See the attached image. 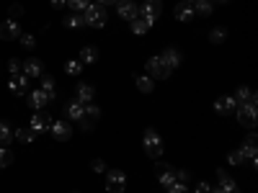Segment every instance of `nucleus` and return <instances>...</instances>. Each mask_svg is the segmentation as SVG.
<instances>
[{
    "mask_svg": "<svg viewBox=\"0 0 258 193\" xmlns=\"http://www.w3.org/2000/svg\"><path fill=\"white\" fill-rule=\"evenodd\" d=\"M227 160H230V165H235V167H240V165L245 162V157H243L240 149H232V152L227 155Z\"/></svg>",
    "mask_w": 258,
    "mask_h": 193,
    "instance_id": "35",
    "label": "nucleus"
},
{
    "mask_svg": "<svg viewBox=\"0 0 258 193\" xmlns=\"http://www.w3.org/2000/svg\"><path fill=\"white\" fill-rule=\"evenodd\" d=\"M225 39H227V29H222V26L209 31V41H212V44H222Z\"/></svg>",
    "mask_w": 258,
    "mask_h": 193,
    "instance_id": "30",
    "label": "nucleus"
},
{
    "mask_svg": "<svg viewBox=\"0 0 258 193\" xmlns=\"http://www.w3.org/2000/svg\"><path fill=\"white\" fill-rule=\"evenodd\" d=\"M18 41H21V47H24V49H34L36 47V36L34 34H21Z\"/></svg>",
    "mask_w": 258,
    "mask_h": 193,
    "instance_id": "34",
    "label": "nucleus"
},
{
    "mask_svg": "<svg viewBox=\"0 0 258 193\" xmlns=\"http://www.w3.org/2000/svg\"><path fill=\"white\" fill-rule=\"evenodd\" d=\"M8 13H11V16H13V21H16L18 16H24V6H11V8H8Z\"/></svg>",
    "mask_w": 258,
    "mask_h": 193,
    "instance_id": "42",
    "label": "nucleus"
},
{
    "mask_svg": "<svg viewBox=\"0 0 258 193\" xmlns=\"http://www.w3.org/2000/svg\"><path fill=\"white\" fill-rule=\"evenodd\" d=\"M8 72L11 75H18L21 72V62L18 59H8Z\"/></svg>",
    "mask_w": 258,
    "mask_h": 193,
    "instance_id": "40",
    "label": "nucleus"
},
{
    "mask_svg": "<svg viewBox=\"0 0 258 193\" xmlns=\"http://www.w3.org/2000/svg\"><path fill=\"white\" fill-rule=\"evenodd\" d=\"M41 90H44L52 101L57 98V85H54V80H52L49 75H41Z\"/></svg>",
    "mask_w": 258,
    "mask_h": 193,
    "instance_id": "26",
    "label": "nucleus"
},
{
    "mask_svg": "<svg viewBox=\"0 0 258 193\" xmlns=\"http://www.w3.org/2000/svg\"><path fill=\"white\" fill-rule=\"evenodd\" d=\"M238 121L248 129H255V103H248V106H240L238 109Z\"/></svg>",
    "mask_w": 258,
    "mask_h": 193,
    "instance_id": "11",
    "label": "nucleus"
},
{
    "mask_svg": "<svg viewBox=\"0 0 258 193\" xmlns=\"http://www.w3.org/2000/svg\"><path fill=\"white\" fill-rule=\"evenodd\" d=\"M235 103H240V106H248V103H255V93L250 90V88H243V85H240V88L238 90H235Z\"/></svg>",
    "mask_w": 258,
    "mask_h": 193,
    "instance_id": "20",
    "label": "nucleus"
},
{
    "mask_svg": "<svg viewBox=\"0 0 258 193\" xmlns=\"http://www.w3.org/2000/svg\"><path fill=\"white\" fill-rule=\"evenodd\" d=\"M11 162H13V155L8 152L6 147H0V167H8Z\"/></svg>",
    "mask_w": 258,
    "mask_h": 193,
    "instance_id": "37",
    "label": "nucleus"
},
{
    "mask_svg": "<svg viewBox=\"0 0 258 193\" xmlns=\"http://www.w3.org/2000/svg\"><path fill=\"white\" fill-rule=\"evenodd\" d=\"M64 114H68V119H73V121H83L85 119V106L80 101H70L68 106H64Z\"/></svg>",
    "mask_w": 258,
    "mask_h": 193,
    "instance_id": "18",
    "label": "nucleus"
},
{
    "mask_svg": "<svg viewBox=\"0 0 258 193\" xmlns=\"http://www.w3.org/2000/svg\"><path fill=\"white\" fill-rule=\"evenodd\" d=\"M91 170H93V173H106L103 160H93V162H91Z\"/></svg>",
    "mask_w": 258,
    "mask_h": 193,
    "instance_id": "41",
    "label": "nucleus"
},
{
    "mask_svg": "<svg viewBox=\"0 0 258 193\" xmlns=\"http://www.w3.org/2000/svg\"><path fill=\"white\" fill-rule=\"evenodd\" d=\"M158 183H160L163 188L173 185V183H176V170L168 167V165H158Z\"/></svg>",
    "mask_w": 258,
    "mask_h": 193,
    "instance_id": "16",
    "label": "nucleus"
},
{
    "mask_svg": "<svg viewBox=\"0 0 258 193\" xmlns=\"http://www.w3.org/2000/svg\"><path fill=\"white\" fill-rule=\"evenodd\" d=\"M222 193H243L238 185H232V188H227V190H222Z\"/></svg>",
    "mask_w": 258,
    "mask_h": 193,
    "instance_id": "45",
    "label": "nucleus"
},
{
    "mask_svg": "<svg viewBox=\"0 0 258 193\" xmlns=\"http://www.w3.org/2000/svg\"><path fill=\"white\" fill-rule=\"evenodd\" d=\"M96 98V88L93 85H88V82H78V88H75V101H80V103H91Z\"/></svg>",
    "mask_w": 258,
    "mask_h": 193,
    "instance_id": "15",
    "label": "nucleus"
},
{
    "mask_svg": "<svg viewBox=\"0 0 258 193\" xmlns=\"http://www.w3.org/2000/svg\"><path fill=\"white\" fill-rule=\"evenodd\" d=\"M160 13H163V3H160V0H145L142 8H140V18H145L150 26H155V21H158Z\"/></svg>",
    "mask_w": 258,
    "mask_h": 193,
    "instance_id": "4",
    "label": "nucleus"
},
{
    "mask_svg": "<svg viewBox=\"0 0 258 193\" xmlns=\"http://www.w3.org/2000/svg\"><path fill=\"white\" fill-rule=\"evenodd\" d=\"M183 3H197V0H183Z\"/></svg>",
    "mask_w": 258,
    "mask_h": 193,
    "instance_id": "47",
    "label": "nucleus"
},
{
    "mask_svg": "<svg viewBox=\"0 0 258 193\" xmlns=\"http://www.w3.org/2000/svg\"><path fill=\"white\" fill-rule=\"evenodd\" d=\"M49 3H52V8H62V6H64V0H49Z\"/></svg>",
    "mask_w": 258,
    "mask_h": 193,
    "instance_id": "44",
    "label": "nucleus"
},
{
    "mask_svg": "<svg viewBox=\"0 0 258 193\" xmlns=\"http://www.w3.org/2000/svg\"><path fill=\"white\" fill-rule=\"evenodd\" d=\"M214 3H227V0H214Z\"/></svg>",
    "mask_w": 258,
    "mask_h": 193,
    "instance_id": "46",
    "label": "nucleus"
},
{
    "mask_svg": "<svg viewBox=\"0 0 258 193\" xmlns=\"http://www.w3.org/2000/svg\"><path fill=\"white\" fill-rule=\"evenodd\" d=\"M160 59H163V62L168 64L170 70H173V67H181V59H183V57H181V52H178V49L168 47V49H165V52L160 54Z\"/></svg>",
    "mask_w": 258,
    "mask_h": 193,
    "instance_id": "19",
    "label": "nucleus"
},
{
    "mask_svg": "<svg viewBox=\"0 0 258 193\" xmlns=\"http://www.w3.org/2000/svg\"><path fill=\"white\" fill-rule=\"evenodd\" d=\"M13 139H18L21 144H31V142L36 139V134L31 132V129H16V132H13Z\"/></svg>",
    "mask_w": 258,
    "mask_h": 193,
    "instance_id": "27",
    "label": "nucleus"
},
{
    "mask_svg": "<svg viewBox=\"0 0 258 193\" xmlns=\"http://www.w3.org/2000/svg\"><path fill=\"white\" fill-rule=\"evenodd\" d=\"M80 62L83 64H96L98 62V49L96 47H83L80 49Z\"/></svg>",
    "mask_w": 258,
    "mask_h": 193,
    "instance_id": "23",
    "label": "nucleus"
},
{
    "mask_svg": "<svg viewBox=\"0 0 258 193\" xmlns=\"http://www.w3.org/2000/svg\"><path fill=\"white\" fill-rule=\"evenodd\" d=\"M173 13H176V18L181 21V24H188V21L194 18V8H191L188 3H178Z\"/></svg>",
    "mask_w": 258,
    "mask_h": 193,
    "instance_id": "22",
    "label": "nucleus"
},
{
    "mask_svg": "<svg viewBox=\"0 0 258 193\" xmlns=\"http://www.w3.org/2000/svg\"><path fill=\"white\" fill-rule=\"evenodd\" d=\"M18 36H21L18 21L8 18V21H3V24H0V39H3V41H13V39H18Z\"/></svg>",
    "mask_w": 258,
    "mask_h": 193,
    "instance_id": "9",
    "label": "nucleus"
},
{
    "mask_svg": "<svg viewBox=\"0 0 258 193\" xmlns=\"http://www.w3.org/2000/svg\"><path fill=\"white\" fill-rule=\"evenodd\" d=\"M49 132H52V137H54V139L68 142V139L73 137V126H70L68 121H62V119H54V121H52V126H49Z\"/></svg>",
    "mask_w": 258,
    "mask_h": 193,
    "instance_id": "8",
    "label": "nucleus"
},
{
    "mask_svg": "<svg viewBox=\"0 0 258 193\" xmlns=\"http://www.w3.org/2000/svg\"><path fill=\"white\" fill-rule=\"evenodd\" d=\"M217 180H220V190H227V188L235 185V180L225 173V170H217Z\"/></svg>",
    "mask_w": 258,
    "mask_h": 193,
    "instance_id": "33",
    "label": "nucleus"
},
{
    "mask_svg": "<svg viewBox=\"0 0 258 193\" xmlns=\"http://www.w3.org/2000/svg\"><path fill=\"white\" fill-rule=\"evenodd\" d=\"M26 103L31 106L34 111H41V109H44V106H49V103H52V98H49V95H47L44 90L39 88V90H31V93H29V101H26Z\"/></svg>",
    "mask_w": 258,
    "mask_h": 193,
    "instance_id": "12",
    "label": "nucleus"
},
{
    "mask_svg": "<svg viewBox=\"0 0 258 193\" xmlns=\"http://www.w3.org/2000/svg\"><path fill=\"white\" fill-rule=\"evenodd\" d=\"M126 188V173L124 170H109L106 173V193H124Z\"/></svg>",
    "mask_w": 258,
    "mask_h": 193,
    "instance_id": "3",
    "label": "nucleus"
},
{
    "mask_svg": "<svg viewBox=\"0 0 258 193\" xmlns=\"http://www.w3.org/2000/svg\"><path fill=\"white\" fill-rule=\"evenodd\" d=\"M255 134H248L245 137V142H243V147H240V152H243V157L245 160H250V165H255V160H258V147H255Z\"/></svg>",
    "mask_w": 258,
    "mask_h": 193,
    "instance_id": "13",
    "label": "nucleus"
},
{
    "mask_svg": "<svg viewBox=\"0 0 258 193\" xmlns=\"http://www.w3.org/2000/svg\"><path fill=\"white\" fill-rule=\"evenodd\" d=\"M116 11H119V18L129 21V24H132L135 18H140V6L135 3V0H119Z\"/></svg>",
    "mask_w": 258,
    "mask_h": 193,
    "instance_id": "7",
    "label": "nucleus"
},
{
    "mask_svg": "<svg viewBox=\"0 0 258 193\" xmlns=\"http://www.w3.org/2000/svg\"><path fill=\"white\" fill-rule=\"evenodd\" d=\"M235 106H238V103H235L232 95H220L217 101H214V111L225 116V114H232L235 111Z\"/></svg>",
    "mask_w": 258,
    "mask_h": 193,
    "instance_id": "17",
    "label": "nucleus"
},
{
    "mask_svg": "<svg viewBox=\"0 0 258 193\" xmlns=\"http://www.w3.org/2000/svg\"><path fill=\"white\" fill-rule=\"evenodd\" d=\"M142 147H145V152H147V157H153V160H160L163 157V139H160V134L155 132V129H147V132L142 134Z\"/></svg>",
    "mask_w": 258,
    "mask_h": 193,
    "instance_id": "2",
    "label": "nucleus"
},
{
    "mask_svg": "<svg viewBox=\"0 0 258 193\" xmlns=\"http://www.w3.org/2000/svg\"><path fill=\"white\" fill-rule=\"evenodd\" d=\"M135 85H137V90H140V93H147V95L155 90V80L150 77V75H137Z\"/></svg>",
    "mask_w": 258,
    "mask_h": 193,
    "instance_id": "21",
    "label": "nucleus"
},
{
    "mask_svg": "<svg viewBox=\"0 0 258 193\" xmlns=\"http://www.w3.org/2000/svg\"><path fill=\"white\" fill-rule=\"evenodd\" d=\"M64 6H70L73 13H83L85 8L91 6V0H64Z\"/></svg>",
    "mask_w": 258,
    "mask_h": 193,
    "instance_id": "32",
    "label": "nucleus"
},
{
    "mask_svg": "<svg viewBox=\"0 0 258 193\" xmlns=\"http://www.w3.org/2000/svg\"><path fill=\"white\" fill-rule=\"evenodd\" d=\"M194 16H202V18L212 16V0H197L194 3Z\"/></svg>",
    "mask_w": 258,
    "mask_h": 193,
    "instance_id": "25",
    "label": "nucleus"
},
{
    "mask_svg": "<svg viewBox=\"0 0 258 193\" xmlns=\"http://www.w3.org/2000/svg\"><path fill=\"white\" fill-rule=\"evenodd\" d=\"M64 26H68V29H80V26H85L83 13H73V16H68V18H64Z\"/></svg>",
    "mask_w": 258,
    "mask_h": 193,
    "instance_id": "29",
    "label": "nucleus"
},
{
    "mask_svg": "<svg viewBox=\"0 0 258 193\" xmlns=\"http://www.w3.org/2000/svg\"><path fill=\"white\" fill-rule=\"evenodd\" d=\"M168 193H188V188H186V183L176 180L173 185H168Z\"/></svg>",
    "mask_w": 258,
    "mask_h": 193,
    "instance_id": "38",
    "label": "nucleus"
},
{
    "mask_svg": "<svg viewBox=\"0 0 258 193\" xmlns=\"http://www.w3.org/2000/svg\"><path fill=\"white\" fill-rule=\"evenodd\" d=\"M49 126H52V116L49 114H44V111H36L34 116H31V132L39 137V134H47L49 132Z\"/></svg>",
    "mask_w": 258,
    "mask_h": 193,
    "instance_id": "6",
    "label": "nucleus"
},
{
    "mask_svg": "<svg viewBox=\"0 0 258 193\" xmlns=\"http://www.w3.org/2000/svg\"><path fill=\"white\" fill-rule=\"evenodd\" d=\"M85 106V116H91V119H98L101 116V109H98V106L91 101V103H83Z\"/></svg>",
    "mask_w": 258,
    "mask_h": 193,
    "instance_id": "36",
    "label": "nucleus"
},
{
    "mask_svg": "<svg viewBox=\"0 0 258 193\" xmlns=\"http://www.w3.org/2000/svg\"><path fill=\"white\" fill-rule=\"evenodd\" d=\"M11 142H16L11 124H8V121H0V147H6V144H11Z\"/></svg>",
    "mask_w": 258,
    "mask_h": 193,
    "instance_id": "24",
    "label": "nucleus"
},
{
    "mask_svg": "<svg viewBox=\"0 0 258 193\" xmlns=\"http://www.w3.org/2000/svg\"><path fill=\"white\" fill-rule=\"evenodd\" d=\"M147 31H150V24H147L145 18H135V21H132V34H135V36H145Z\"/></svg>",
    "mask_w": 258,
    "mask_h": 193,
    "instance_id": "28",
    "label": "nucleus"
},
{
    "mask_svg": "<svg viewBox=\"0 0 258 193\" xmlns=\"http://www.w3.org/2000/svg\"><path fill=\"white\" fill-rule=\"evenodd\" d=\"M194 193H212V185H209L207 180H199L197 188H194Z\"/></svg>",
    "mask_w": 258,
    "mask_h": 193,
    "instance_id": "39",
    "label": "nucleus"
},
{
    "mask_svg": "<svg viewBox=\"0 0 258 193\" xmlns=\"http://www.w3.org/2000/svg\"><path fill=\"white\" fill-rule=\"evenodd\" d=\"M96 3L106 8V6H116V3H119V0H96Z\"/></svg>",
    "mask_w": 258,
    "mask_h": 193,
    "instance_id": "43",
    "label": "nucleus"
},
{
    "mask_svg": "<svg viewBox=\"0 0 258 193\" xmlns=\"http://www.w3.org/2000/svg\"><path fill=\"white\" fill-rule=\"evenodd\" d=\"M8 88H11L16 95H26V93H29V77H26L24 72L11 75V80H8Z\"/></svg>",
    "mask_w": 258,
    "mask_h": 193,
    "instance_id": "10",
    "label": "nucleus"
},
{
    "mask_svg": "<svg viewBox=\"0 0 258 193\" xmlns=\"http://www.w3.org/2000/svg\"><path fill=\"white\" fill-rule=\"evenodd\" d=\"M83 18H85V26H91V29H103L106 21H109V11H106L103 6H98V3H91L88 8L83 11Z\"/></svg>",
    "mask_w": 258,
    "mask_h": 193,
    "instance_id": "1",
    "label": "nucleus"
},
{
    "mask_svg": "<svg viewBox=\"0 0 258 193\" xmlns=\"http://www.w3.org/2000/svg\"><path fill=\"white\" fill-rule=\"evenodd\" d=\"M21 70H24V75L31 80V77H41V75H44V64L31 57V59H26L24 64H21Z\"/></svg>",
    "mask_w": 258,
    "mask_h": 193,
    "instance_id": "14",
    "label": "nucleus"
},
{
    "mask_svg": "<svg viewBox=\"0 0 258 193\" xmlns=\"http://www.w3.org/2000/svg\"><path fill=\"white\" fill-rule=\"evenodd\" d=\"M64 72L73 75V77H78V75L83 72V62H80V59H70L68 64H64Z\"/></svg>",
    "mask_w": 258,
    "mask_h": 193,
    "instance_id": "31",
    "label": "nucleus"
},
{
    "mask_svg": "<svg viewBox=\"0 0 258 193\" xmlns=\"http://www.w3.org/2000/svg\"><path fill=\"white\" fill-rule=\"evenodd\" d=\"M147 75L150 77H160V80H165V77H170V67H168V64L160 59V54L158 57H150L147 59Z\"/></svg>",
    "mask_w": 258,
    "mask_h": 193,
    "instance_id": "5",
    "label": "nucleus"
}]
</instances>
